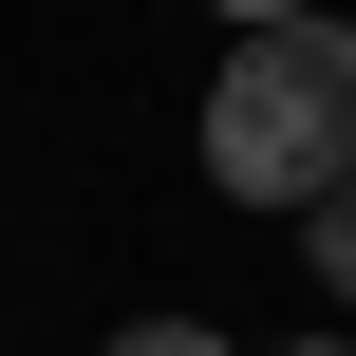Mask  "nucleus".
Instances as JSON below:
<instances>
[{
  "mask_svg": "<svg viewBox=\"0 0 356 356\" xmlns=\"http://www.w3.org/2000/svg\"><path fill=\"white\" fill-rule=\"evenodd\" d=\"M282 356H356V338H282Z\"/></svg>",
  "mask_w": 356,
  "mask_h": 356,
  "instance_id": "4",
  "label": "nucleus"
},
{
  "mask_svg": "<svg viewBox=\"0 0 356 356\" xmlns=\"http://www.w3.org/2000/svg\"><path fill=\"white\" fill-rule=\"evenodd\" d=\"M207 188L225 207H319L356 188V38L338 19H244L207 75Z\"/></svg>",
  "mask_w": 356,
  "mask_h": 356,
  "instance_id": "1",
  "label": "nucleus"
},
{
  "mask_svg": "<svg viewBox=\"0 0 356 356\" xmlns=\"http://www.w3.org/2000/svg\"><path fill=\"white\" fill-rule=\"evenodd\" d=\"M113 356H244V338H207V319H131Z\"/></svg>",
  "mask_w": 356,
  "mask_h": 356,
  "instance_id": "3",
  "label": "nucleus"
},
{
  "mask_svg": "<svg viewBox=\"0 0 356 356\" xmlns=\"http://www.w3.org/2000/svg\"><path fill=\"white\" fill-rule=\"evenodd\" d=\"M319 282L356 300V188H319Z\"/></svg>",
  "mask_w": 356,
  "mask_h": 356,
  "instance_id": "2",
  "label": "nucleus"
}]
</instances>
